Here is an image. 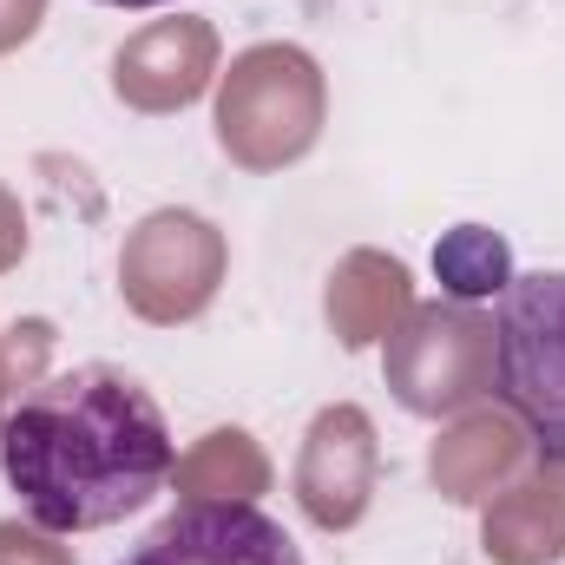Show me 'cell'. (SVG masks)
<instances>
[{"label": "cell", "mask_w": 565, "mask_h": 565, "mask_svg": "<svg viewBox=\"0 0 565 565\" xmlns=\"http://www.w3.org/2000/svg\"><path fill=\"white\" fill-rule=\"evenodd\" d=\"M178 440L164 408L119 362H79L33 382L0 415V473L40 533H106L151 507Z\"/></svg>", "instance_id": "6da1fadb"}, {"label": "cell", "mask_w": 565, "mask_h": 565, "mask_svg": "<svg viewBox=\"0 0 565 565\" xmlns=\"http://www.w3.org/2000/svg\"><path fill=\"white\" fill-rule=\"evenodd\" d=\"M493 388L533 447L565 467V270H526L500 289Z\"/></svg>", "instance_id": "7a4b0ae2"}, {"label": "cell", "mask_w": 565, "mask_h": 565, "mask_svg": "<svg viewBox=\"0 0 565 565\" xmlns=\"http://www.w3.org/2000/svg\"><path fill=\"white\" fill-rule=\"evenodd\" d=\"M119 565H302V546L250 500H184Z\"/></svg>", "instance_id": "3957f363"}, {"label": "cell", "mask_w": 565, "mask_h": 565, "mask_svg": "<svg viewBox=\"0 0 565 565\" xmlns=\"http://www.w3.org/2000/svg\"><path fill=\"white\" fill-rule=\"evenodd\" d=\"M434 277H440L447 296H460V302H487V296H500L513 282V250H507L500 231L460 224V231H447L434 244Z\"/></svg>", "instance_id": "277c9868"}, {"label": "cell", "mask_w": 565, "mask_h": 565, "mask_svg": "<svg viewBox=\"0 0 565 565\" xmlns=\"http://www.w3.org/2000/svg\"><path fill=\"white\" fill-rule=\"evenodd\" d=\"M99 7H132L139 13V7H171V0H99Z\"/></svg>", "instance_id": "5b68a950"}]
</instances>
